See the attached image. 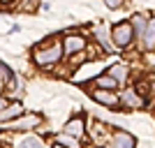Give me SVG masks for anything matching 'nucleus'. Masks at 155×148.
Wrapping results in <instances>:
<instances>
[{"label": "nucleus", "instance_id": "9d476101", "mask_svg": "<svg viewBox=\"0 0 155 148\" xmlns=\"http://www.w3.org/2000/svg\"><path fill=\"white\" fill-rule=\"evenodd\" d=\"M97 72H100V65H97V63H93V65L88 63V65H86V67H81V70H77V74L72 77V81H74V84H84L86 79H97V77H100Z\"/></svg>", "mask_w": 155, "mask_h": 148}, {"label": "nucleus", "instance_id": "6ab92c4d", "mask_svg": "<svg viewBox=\"0 0 155 148\" xmlns=\"http://www.w3.org/2000/svg\"><path fill=\"white\" fill-rule=\"evenodd\" d=\"M5 107H9V102H7V100H5V97H0V111H2V109H5Z\"/></svg>", "mask_w": 155, "mask_h": 148}, {"label": "nucleus", "instance_id": "0eeeda50", "mask_svg": "<svg viewBox=\"0 0 155 148\" xmlns=\"http://www.w3.org/2000/svg\"><path fill=\"white\" fill-rule=\"evenodd\" d=\"M120 104L127 109H139V107H143V97L137 93V88H125L120 93Z\"/></svg>", "mask_w": 155, "mask_h": 148}, {"label": "nucleus", "instance_id": "f257e3e1", "mask_svg": "<svg viewBox=\"0 0 155 148\" xmlns=\"http://www.w3.org/2000/svg\"><path fill=\"white\" fill-rule=\"evenodd\" d=\"M63 58H65L63 42H53V44H49L46 49H37V51L32 53V60H35L37 67H53V65H58Z\"/></svg>", "mask_w": 155, "mask_h": 148}, {"label": "nucleus", "instance_id": "1a4fd4ad", "mask_svg": "<svg viewBox=\"0 0 155 148\" xmlns=\"http://www.w3.org/2000/svg\"><path fill=\"white\" fill-rule=\"evenodd\" d=\"M63 132L70 134V136H74V139H81V136L86 134V120L81 116L72 118V120H67V125L63 127Z\"/></svg>", "mask_w": 155, "mask_h": 148}, {"label": "nucleus", "instance_id": "7ed1b4c3", "mask_svg": "<svg viewBox=\"0 0 155 148\" xmlns=\"http://www.w3.org/2000/svg\"><path fill=\"white\" fill-rule=\"evenodd\" d=\"M39 123H42V116H39V113H23L21 118L7 123L5 127H9L12 132H30V130L37 127Z\"/></svg>", "mask_w": 155, "mask_h": 148}, {"label": "nucleus", "instance_id": "f3484780", "mask_svg": "<svg viewBox=\"0 0 155 148\" xmlns=\"http://www.w3.org/2000/svg\"><path fill=\"white\" fill-rule=\"evenodd\" d=\"M19 7L23 9V12H35V9L39 7V0H21Z\"/></svg>", "mask_w": 155, "mask_h": 148}, {"label": "nucleus", "instance_id": "39448f33", "mask_svg": "<svg viewBox=\"0 0 155 148\" xmlns=\"http://www.w3.org/2000/svg\"><path fill=\"white\" fill-rule=\"evenodd\" d=\"M91 95H93V100H95V102H100L102 107H118V104H120V95H116L114 90L95 88Z\"/></svg>", "mask_w": 155, "mask_h": 148}, {"label": "nucleus", "instance_id": "dca6fc26", "mask_svg": "<svg viewBox=\"0 0 155 148\" xmlns=\"http://www.w3.org/2000/svg\"><path fill=\"white\" fill-rule=\"evenodd\" d=\"M19 148H44V143H42V139H39V136H26V139H23V141L19 143Z\"/></svg>", "mask_w": 155, "mask_h": 148}, {"label": "nucleus", "instance_id": "aec40b11", "mask_svg": "<svg viewBox=\"0 0 155 148\" xmlns=\"http://www.w3.org/2000/svg\"><path fill=\"white\" fill-rule=\"evenodd\" d=\"M14 0H2V5H12Z\"/></svg>", "mask_w": 155, "mask_h": 148}, {"label": "nucleus", "instance_id": "4468645a", "mask_svg": "<svg viewBox=\"0 0 155 148\" xmlns=\"http://www.w3.org/2000/svg\"><path fill=\"white\" fill-rule=\"evenodd\" d=\"M95 86H97V88H102V90H114L118 86V81L114 77H109V74H100V77L95 79Z\"/></svg>", "mask_w": 155, "mask_h": 148}, {"label": "nucleus", "instance_id": "9b49d317", "mask_svg": "<svg viewBox=\"0 0 155 148\" xmlns=\"http://www.w3.org/2000/svg\"><path fill=\"white\" fill-rule=\"evenodd\" d=\"M141 46L146 51H153L155 49V19H148L146 32H143V37H141Z\"/></svg>", "mask_w": 155, "mask_h": 148}, {"label": "nucleus", "instance_id": "423d86ee", "mask_svg": "<svg viewBox=\"0 0 155 148\" xmlns=\"http://www.w3.org/2000/svg\"><path fill=\"white\" fill-rule=\"evenodd\" d=\"M23 116V104L21 102H9V107L0 111V125H7V123L16 120V118Z\"/></svg>", "mask_w": 155, "mask_h": 148}, {"label": "nucleus", "instance_id": "f8f14e48", "mask_svg": "<svg viewBox=\"0 0 155 148\" xmlns=\"http://www.w3.org/2000/svg\"><path fill=\"white\" fill-rule=\"evenodd\" d=\"M107 74H109V77H114L118 84H125V81H127L130 70H127V65H125V63H116V65H111L109 70H107Z\"/></svg>", "mask_w": 155, "mask_h": 148}, {"label": "nucleus", "instance_id": "2eb2a0df", "mask_svg": "<svg viewBox=\"0 0 155 148\" xmlns=\"http://www.w3.org/2000/svg\"><path fill=\"white\" fill-rule=\"evenodd\" d=\"M56 143H60V146H65V148H81L79 146V139H74V136H70V134H58L56 136Z\"/></svg>", "mask_w": 155, "mask_h": 148}, {"label": "nucleus", "instance_id": "4be33fe9", "mask_svg": "<svg viewBox=\"0 0 155 148\" xmlns=\"http://www.w3.org/2000/svg\"><path fill=\"white\" fill-rule=\"evenodd\" d=\"M0 148H5V146H2V143H0Z\"/></svg>", "mask_w": 155, "mask_h": 148}, {"label": "nucleus", "instance_id": "f03ea898", "mask_svg": "<svg viewBox=\"0 0 155 148\" xmlns=\"http://www.w3.org/2000/svg\"><path fill=\"white\" fill-rule=\"evenodd\" d=\"M111 39H114V44L118 49H127L132 44V39H134V30H132V23L130 21H120L116 26L111 28Z\"/></svg>", "mask_w": 155, "mask_h": 148}, {"label": "nucleus", "instance_id": "6e6552de", "mask_svg": "<svg viewBox=\"0 0 155 148\" xmlns=\"http://www.w3.org/2000/svg\"><path fill=\"white\" fill-rule=\"evenodd\" d=\"M104 148H134V136L127 132H114V136L107 141Z\"/></svg>", "mask_w": 155, "mask_h": 148}, {"label": "nucleus", "instance_id": "20e7f679", "mask_svg": "<svg viewBox=\"0 0 155 148\" xmlns=\"http://www.w3.org/2000/svg\"><path fill=\"white\" fill-rule=\"evenodd\" d=\"M86 49V37L84 35H67V37L63 39V51L67 58H72V56H77V53H81Z\"/></svg>", "mask_w": 155, "mask_h": 148}, {"label": "nucleus", "instance_id": "412c9836", "mask_svg": "<svg viewBox=\"0 0 155 148\" xmlns=\"http://www.w3.org/2000/svg\"><path fill=\"white\" fill-rule=\"evenodd\" d=\"M53 148H65V146H60V143H56V146H53Z\"/></svg>", "mask_w": 155, "mask_h": 148}, {"label": "nucleus", "instance_id": "ddd939ff", "mask_svg": "<svg viewBox=\"0 0 155 148\" xmlns=\"http://www.w3.org/2000/svg\"><path fill=\"white\" fill-rule=\"evenodd\" d=\"M130 23H132V30H134V37L141 39L143 32H146V26H148V21H146V16L143 14H134L132 19H130Z\"/></svg>", "mask_w": 155, "mask_h": 148}, {"label": "nucleus", "instance_id": "a211bd4d", "mask_svg": "<svg viewBox=\"0 0 155 148\" xmlns=\"http://www.w3.org/2000/svg\"><path fill=\"white\" fill-rule=\"evenodd\" d=\"M120 2H123V0H104V5L109 7V9H116V7H120Z\"/></svg>", "mask_w": 155, "mask_h": 148}]
</instances>
